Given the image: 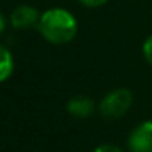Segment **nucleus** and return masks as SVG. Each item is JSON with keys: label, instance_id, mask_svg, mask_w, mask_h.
Listing matches in <instances>:
<instances>
[{"label": "nucleus", "instance_id": "obj_1", "mask_svg": "<svg viewBox=\"0 0 152 152\" xmlns=\"http://www.w3.org/2000/svg\"><path fill=\"white\" fill-rule=\"evenodd\" d=\"M39 34L54 46H64L74 41L79 31V21L72 12L64 7H53L41 13L38 23Z\"/></svg>", "mask_w": 152, "mask_h": 152}, {"label": "nucleus", "instance_id": "obj_2", "mask_svg": "<svg viewBox=\"0 0 152 152\" xmlns=\"http://www.w3.org/2000/svg\"><path fill=\"white\" fill-rule=\"evenodd\" d=\"M134 96L129 88L119 87L108 92L98 103V113L105 119H118L131 110Z\"/></svg>", "mask_w": 152, "mask_h": 152}, {"label": "nucleus", "instance_id": "obj_3", "mask_svg": "<svg viewBox=\"0 0 152 152\" xmlns=\"http://www.w3.org/2000/svg\"><path fill=\"white\" fill-rule=\"evenodd\" d=\"M129 152H152V119L139 123L128 136Z\"/></svg>", "mask_w": 152, "mask_h": 152}, {"label": "nucleus", "instance_id": "obj_4", "mask_svg": "<svg viewBox=\"0 0 152 152\" xmlns=\"http://www.w3.org/2000/svg\"><path fill=\"white\" fill-rule=\"evenodd\" d=\"M41 18V12L36 7L21 4L15 7L10 13V25L15 30H30V28H38Z\"/></svg>", "mask_w": 152, "mask_h": 152}, {"label": "nucleus", "instance_id": "obj_5", "mask_svg": "<svg viewBox=\"0 0 152 152\" xmlns=\"http://www.w3.org/2000/svg\"><path fill=\"white\" fill-rule=\"evenodd\" d=\"M66 110L74 118L85 119L95 113V102H93V98H90L87 95H75L67 102Z\"/></svg>", "mask_w": 152, "mask_h": 152}, {"label": "nucleus", "instance_id": "obj_6", "mask_svg": "<svg viewBox=\"0 0 152 152\" xmlns=\"http://www.w3.org/2000/svg\"><path fill=\"white\" fill-rule=\"evenodd\" d=\"M15 70V59L7 46L0 44V83L7 82Z\"/></svg>", "mask_w": 152, "mask_h": 152}, {"label": "nucleus", "instance_id": "obj_7", "mask_svg": "<svg viewBox=\"0 0 152 152\" xmlns=\"http://www.w3.org/2000/svg\"><path fill=\"white\" fill-rule=\"evenodd\" d=\"M142 56H144L145 62L152 66V34H149L142 43Z\"/></svg>", "mask_w": 152, "mask_h": 152}, {"label": "nucleus", "instance_id": "obj_8", "mask_svg": "<svg viewBox=\"0 0 152 152\" xmlns=\"http://www.w3.org/2000/svg\"><path fill=\"white\" fill-rule=\"evenodd\" d=\"M77 2L82 4L83 7H87V8H100V7H103V5H106L108 0H77Z\"/></svg>", "mask_w": 152, "mask_h": 152}, {"label": "nucleus", "instance_id": "obj_9", "mask_svg": "<svg viewBox=\"0 0 152 152\" xmlns=\"http://www.w3.org/2000/svg\"><path fill=\"white\" fill-rule=\"evenodd\" d=\"M93 152H124V151L115 144H102L93 149Z\"/></svg>", "mask_w": 152, "mask_h": 152}, {"label": "nucleus", "instance_id": "obj_10", "mask_svg": "<svg viewBox=\"0 0 152 152\" xmlns=\"http://www.w3.org/2000/svg\"><path fill=\"white\" fill-rule=\"evenodd\" d=\"M5 30H7V18H5V15L0 12V36L5 33Z\"/></svg>", "mask_w": 152, "mask_h": 152}]
</instances>
